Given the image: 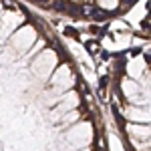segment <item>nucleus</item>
<instances>
[{
  "mask_svg": "<svg viewBox=\"0 0 151 151\" xmlns=\"http://www.w3.org/2000/svg\"><path fill=\"white\" fill-rule=\"evenodd\" d=\"M65 77H70V69L67 67V65H63L60 69H57V70H55V75H52L50 83H55V85H57V83H58V81H63Z\"/></svg>",
  "mask_w": 151,
  "mask_h": 151,
  "instance_id": "f257e3e1",
  "label": "nucleus"
},
{
  "mask_svg": "<svg viewBox=\"0 0 151 151\" xmlns=\"http://www.w3.org/2000/svg\"><path fill=\"white\" fill-rule=\"evenodd\" d=\"M65 32H67L69 36H75V38H79V32H77L75 28H70V26H69V28H65Z\"/></svg>",
  "mask_w": 151,
  "mask_h": 151,
  "instance_id": "f03ea898",
  "label": "nucleus"
},
{
  "mask_svg": "<svg viewBox=\"0 0 151 151\" xmlns=\"http://www.w3.org/2000/svg\"><path fill=\"white\" fill-rule=\"evenodd\" d=\"M85 47H87V50H97V45L95 42H87Z\"/></svg>",
  "mask_w": 151,
  "mask_h": 151,
  "instance_id": "7ed1b4c3",
  "label": "nucleus"
}]
</instances>
